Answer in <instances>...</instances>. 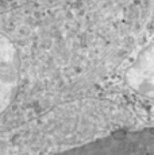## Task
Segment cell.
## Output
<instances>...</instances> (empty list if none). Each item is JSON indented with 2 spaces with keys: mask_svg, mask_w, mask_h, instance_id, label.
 <instances>
[{
  "mask_svg": "<svg viewBox=\"0 0 154 155\" xmlns=\"http://www.w3.org/2000/svg\"><path fill=\"white\" fill-rule=\"evenodd\" d=\"M73 151L88 154H154V128L111 134Z\"/></svg>",
  "mask_w": 154,
  "mask_h": 155,
  "instance_id": "6da1fadb",
  "label": "cell"
},
{
  "mask_svg": "<svg viewBox=\"0 0 154 155\" xmlns=\"http://www.w3.org/2000/svg\"><path fill=\"white\" fill-rule=\"evenodd\" d=\"M19 55L14 43L0 32V113L12 104L19 86Z\"/></svg>",
  "mask_w": 154,
  "mask_h": 155,
  "instance_id": "7a4b0ae2",
  "label": "cell"
},
{
  "mask_svg": "<svg viewBox=\"0 0 154 155\" xmlns=\"http://www.w3.org/2000/svg\"><path fill=\"white\" fill-rule=\"evenodd\" d=\"M127 80L137 92L154 97V45L147 47L132 64Z\"/></svg>",
  "mask_w": 154,
  "mask_h": 155,
  "instance_id": "3957f363",
  "label": "cell"
}]
</instances>
